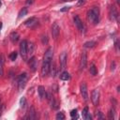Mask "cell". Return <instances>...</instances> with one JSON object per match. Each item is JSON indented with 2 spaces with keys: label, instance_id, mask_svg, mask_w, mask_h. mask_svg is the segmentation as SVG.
<instances>
[{
  "label": "cell",
  "instance_id": "6da1fadb",
  "mask_svg": "<svg viewBox=\"0 0 120 120\" xmlns=\"http://www.w3.org/2000/svg\"><path fill=\"white\" fill-rule=\"evenodd\" d=\"M87 19L93 24L98 23L99 21V8L98 7H93L87 11Z\"/></svg>",
  "mask_w": 120,
  "mask_h": 120
},
{
  "label": "cell",
  "instance_id": "7a4b0ae2",
  "mask_svg": "<svg viewBox=\"0 0 120 120\" xmlns=\"http://www.w3.org/2000/svg\"><path fill=\"white\" fill-rule=\"evenodd\" d=\"M20 52L22 55V58L23 60L27 59V41L22 40L20 43Z\"/></svg>",
  "mask_w": 120,
  "mask_h": 120
},
{
  "label": "cell",
  "instance_id": "3957f363",
  "mask_svg": "<svg viewBox=\"0 0 120 120\" xmlns=\"http://www.w3.org/2000/svg\"><path fill=\"white\" fill-rule=\"evenodd\" d=\"M26 81H27V74L25 72L22 73L18 78V87L20 90L24 88V86L26 84Z\"/></svg>",
  "mask_w": 120,
  "mask_h": 120
},
{
  "label": "cell",
  "instance_id": "277c9868",
  "mask_svg": "<svg viewBox=\"0 0 120 120\" xmlns=\"http://www.w3.org/2000/svg\"><path fill=\"white\" fill-rule=\"evenodd\" d=\"M46 98H47V99H48V101H49V103H50L52 109H53V110L58 109V107H59L58 102L54 99V98H53V96H52V94H50V93L47 94V95H46Z\"/></svg>",
  "mask_w": 120,
  "mask_h": 120
},
{
  "label": "cell",
  "instance_id": "5b68a950",
  "mask_svg": "<svg viewBox=\"0 0 120 120\" xmlns=\"http://www.w3.org/2000/svg\"><path fill=\"white\" fill-rule=\"evenodd\" d=\"M91 99H92V102H93V104L95 106L98 105V102H99V91L98 89H95V90L92 91Z\"/></svg>",
  "mask_w": 120,
  "mask_h": 120
},
{
  "label": "cell",
  "instance_id": "8992f818",
  "mask_svg": "<svg viewBox=\"0 0 120 120\" xmlns=\"http://www.w3.org/2000/svg\"><path fill=\"white\" fill-rule=\"evenodd\" d=\"M80 90H81V95L83 98L84 101H87L88 99V91H87V86L84 82H82L80 85Z\"/></svg>",
  "mask_w": 120,
  "mask_h": 120
},
{
  "label": "cell",
  "instance_id": "52a82bcc",
  "mask_svg": "<svg viewBox=\"0 0 120 120\" xmlns=\"http://www.w3.org/2000/svg\"><path fill=\"white\" fill-rule=\"evenodd\" d=\"M73 20H74V23H75V25L77 26V28H78L81 32H82V31L84 30V24H83L82 21L80 19V17H79L78 15H75V16L73 17Z\"/></svg>",
  "mask_w": 120,
  "mask_h": 120
},
{
  "label": "cell",
  "instance_id": "ba28073f",
  "mask_svg": "<svg viewBox=\"0 0 120 120\" xmlns=\"http://www.w3.org/2000/svg\"><path fill=\"white\" fill-rule=\"evenodd\" d=\"M52 56H53V51L52 48H49L45 54H44V58H43V62H47V63H51L52 60Z\"/></svg>",
  "mask_w": 120,
  "mask_h": 120
},
{
  "label": "cell",
  "instance_id": "9c48e42d",
  "mask_svg": "<svg viewBox=\"0 0 120 120\" xmlns=\"http://www.w3.org/2000/svg\"><path fill=\"white\" fill-rule=\"evenodd\" d=\"M38 19L37 18H35V17H31V18H29V19H27L25 22H24V24L27 26V27H29V28H34L35 26H37L38 25Z\"/></svg>",
  "mask_w": 120,
  "mask_h": 120
},
{
  "label": "cell",
  "instance_id": "30bf717a",
  "mask_svg": "<svg viewBox=\"0 0 120 120\" xmlns=\"http://www.w3.org/2000/svg\"><path fill=\"white\" fill-rule=\"evenodd\" d=\"M60 34V27L56 22H53L52 25V36L53 39H56Z\"/></svg>",
  "mask_w": 120,
  "mask_h": 120
},
{
  "label": "cell",
  "instance_id": "8fae6325",
  "mask_svg": "<svg viewBox=\"0 0 120 120\" xmlns=\"http://www.w3.org/2000/svg\"><path fill=\"white\" fill-rule=\"evenodd\" d=\"M67 59H68V55L67 52H62L59 56V62H60V68L61 69H65L66 66H67Z\"/></svg>",
  "mask_w": 120,
  "mask_h": 120
},
{
  "label": "cell",
  "instance_id": "7c38bea8",
  "mask_svg": "<svg viewBox=\"0 0 120 120\" xmlns=\"http://www.w3.org/2000/svg\"><path fill=\"white\" fill-rule=\"evenodd\" d=\"M118 17V12L115 8V7H111L110 9H109V18L111 21H115Z\"/></svg>",
  "mask_w": 120,
  "mask_h": 120
},
{
  "label": "cell",
  "instance_id": "4fadbf2b",
  "mask_svg": "<svg viewBox=\"0 0 120 120\" xmlns=\"http://www.w3.org/2000/svg\"><path fill=\"white\" fill-rule=\"evenodd\" d=\"M87 64V55H86V52H82V56H81V62H80V69L83 70L86 67Z\"/></svg>",
  "mask_w": 120,
  "mask_h": 120
},
{
  "label": "cell",
  "instance_id": "5bb4252c",
  "mask_svg": "<svg viewBox=\"0 0 120 120\" xmlns=\"http://www.w3.org/2000/svg\"><path fill=\"white\" fill-rule=\"evenodd\" d=\"M28 66H29L30 69H31L33 72L37 70V68H38V60L36 59L35 56H33V57L30 58V60L28 61Z\"/></svg>",
  "mask_w": 120,
  "mask_h": 120
},
{
  "label": "cell",
  "instance_id": "9a60e30c",
  "mask_svg": "<svg viewBox=\"0 0 120 120\" xmlns=\"http://www.w3.org/2000/svg\"><path fill=\"white\" fill-rule=\"evenodd\" d=\"M51 63H52V62H51ZM51 63L43 62L42 67H41V76H42V77H45V76L48 75L49 70H50V65H51Z\"/></svg>",
  "mask_w": 120,
  "mask_h": 120
},
{
  "label": "cell",
  "instance_id": "2e32d148",
  "mask_svg": "<svg viewBox=\"0 0 120 120\" xmlns=\"http://www.w3.org/2000/svg\"><path fill=\"white\" fill-rule=\"evenodd\" d=\"M37 118V112H36V110L33 106L30 107L28 112H27V115L25 116V119H29V120H33V119H36Z\"/></svg>",
  "mask_w": 120,
  "mask_h": 120
},
{
  "label": "cell",
  "instance_id": "e0dca14e",
  "mask_svg": "<svg viewBox=\"0 0 120 120\" xmlns=\"http://www.w3.org/2000/svg\"><path fill=\"white\" fill-rule=\"evenodd\" d=\"M38 96H39L40 99H44V98H46V95H47V93H46V91H45V88H44V86H42V85H39V86L38 87Z\"/></svg>",
  "mask_w": 120,
  "mask_h": 120
},
{
  "label": "cell",
  "instance_id": "ac0fdd59",
  "mask_svg": "<svg viewBox=\"0 0 120 120\" xmlns=\"http://www.w3.org/2000/svg\"><path fill=\"white\" fill-rule=\"evenodd\" d=\"M10 40H11V42L12 43H16L18 40H19V34L17 33V32H12L11 34H10Z\"/></svg>",
  "mask_w": 120,
  "mask_h": 120
},
{
  "label": "cell",
  "instance_id": "d6986e66",
  "mask_svg": "<svg viewBox=\"0 0 120 120\" xmlns=\"http://www.w3.org/2000/svg\"><path fill=\"white\" fill-rule=\"evenodd\" d=\"M49 72L51 73V76L52 77H54L56 75V67H55V64L54 63H52V64L50 65V70H49Z\"/></svg>",
  "mask_w": 120,
  "mask_h": 120
},
{
  "label": "cell",
  "instance_id": "ffe728a7",
  "mask_svg": "<svg viewBox=\"0 0 120 120\" xmlns=\"http://www.w3.org/2000/svg\"><path fill=\"white\" fill-rule=\"evenodd\" d=\"M60 79L62 81H68L70 79V75L68 71H63L61 74H60Z\"/></svg>",
  "mask_w": 120,
  "mask_h": 120
},
{
  "label": "cell",
  "instance_id": "44dd1931",
  "mask_svg": "<svg viewBox=\"0 0 120 120\" xmlns=\"http://www.w3.org/2000/svg\"><path fill=\"white\" fill-rule=\"evenodd\" d=\"M89 72H90V74H91V75H93V76L97 75V73H98V69H97V68H96V66H95L94 64H92V65L90 66Z\"/></svg>",
  "mask_w": 120,
  "mask_h": 120
},
{
  "label": "cell",
  "instance_id": "7402d4cb",
  "mask_svg": "<svg viewBox=\"0 0 120 120\" xmlns=\"http://www.w3.org/2000/svg\"><path fill=\"white\" fill-rule=\"evenodd\" d=\"M96 41H93V40H90V41H87V42H85L84 44H83V46L85 47V48H93V47H95L96 46Z\"/></svg>",
  "mask_w": 120,
  "mask_h": 120
},
{
  "label": "cell",
  "instance_id": "603a6c76",
  "mask_svg": "<svg viewBox=\"0 0 120 120\" xmlns=\"http://www.w3.org/2000/svg\"><path fill=\"white\" fill-rule=\"evenodd\" d=\"M26 14H27V8H22L20 10L19 14H18V18L20 19V18H22V17L25 16Z\"/></svg>",
  "mask_w": 120,
  "mask_h": 120
},
{
  "label": "cell",
  "instance_id": "cb8c5ba5",
  "mask_svg": "<svg viewBox=\"0 0 120 120\" xmlns=\"http://www.w3.org/2000/svg\"><path fill=\"white\" fill-rule=\"evenodd\" d=\"M114 114H115V110H114V108H112L109 111V119L113 120L114 119Z\"/></svg>",
  "mask_w": 120,
  "mask_h": 120
},
{
  "label": "cell",
  "instance_id": "d4e9b609",
  "mask_svg": "<svg viewBox=\"0 0 120 120\" xmlns=\"http://www.w3.org/2000/svg\"><path fill=\"white\" fill-rule=\"evenodd\" d=\"M34 51V45L32 43H27V53H32Z\"/></svg>",
  "mask_w": 120,
  "mask_h": 120
},
{
  "label": "cell",
  "instance_id": "484cf974",
  "mask_svg": "<svg viewBox=\"0 0 120 120\" xmlns=\"http://www.w3.org/2000/svg\"><path fill=\"white\" fill-rule=\"evenodd\" d=\"M25 105H26V99H25L24 97H22V98H21V99H20V106H21L22 108H24Z\"/></svg>",
  "mask_w": 120,
  "mask_h": 120
},
{
  "label": "cell",
  "instance_id": "4316f807",
  "mask_svg": "<svg viewBox=\"0 0 120 120\" xmlns=\"http://www.w3.org/2000/svg\"><path fill=\"white\" fill-rule=\"evenodd\" d=\"M41 42L44 45L48 44V37H47V35H42L41 36Z\"/></svg>",
  "mask_w": 120,
  "mask_h": 120
},
{
  "label": "cell",
  "instance_id": "83f0119b",
  "mask_svg": "<svg viewBox=\"0 0 120 120\" xmlns=\"http://www.w3.org/2000/svg\"><path fill=\"white\" fill-rule=\"evenodd\" d=\"M17 55H18V53H17L16 52H12L10 53V55H9L10 60H11V61H14V60L17 58Z\"/></svg>",
  "mask_w": 120,
  "mask_h": 120
},
{
  "label": "cell",
  "instance_id": "f1b7e54d",
  "mask_svg": "<svg viewBox=\"0 0 120 120\" xmlns=\"http://www.w3.org/2000/svg\"><path fill=\"white\" fill-rule=\"evenodd\" d=\"M56 119L57 120H64L65 119V115H64V113L63 112H58L57 114H56Z\"/></svg>",
  "mask_w": 120,
  "mask_h": 120
},
{
  "label": "cell",
  "instance_id": "f546056e",
  "mask_svg": "<svg viewBox=\"0 0 120 120\" xmlns=\"http://www.w3.org/2000/svg\"><path fill=\"white\" fill-rule=\"evenodd\" d=\"M3 58L0 57V76H3Z\"/></svg>",
  "mask_w": 120,
  "mask_h": 120
},
{
  "label": "cell",
  "instance_id": "4dcf8cb0",
  "mask_svg": "<svg viewBox=\"0 0 120 120\" xmlns=\"http://www.w3.org/2000/svg\"><path fill=\"white\" fill-rule=\"evenodd\" d=\"M88 112V107H85L83 110H82V117L84 118V116L86 115V113Z\"/></svg>",
  "mask_w": 120,
  "mask_h": 120
},
{
  "label": "cell",
  "instance_id": "1f68e13d",
  "mask_svg": "<svg viewBox=\"0 0 120 120\" xmlns=\"http://www.w3.org/2000/svg\"><path fill=\"white\" fill-rule=\"evenodd\" d=\"M85 2H86V0H79V1H78L77 6H78V7H81V6L84 5V4H85Z\"/></svg>",
  "mask_w": 120,
  "mask_h": 120
},
{
  "label": "cell",
  "instance_id": "d6a6232c",
  "mask_svg": "<svg viewBox=\"0 0 120 120\" xmlns=\"http://www.w3.org/2000/svg\"><path fill=\"white\" fill-rule=\"evenodd\" d=\"M76 114H77V110H76V109H74V110H72V111L70 112V116H71V117H74V115L76 116Z\"/></svg>",
  "mask_w": 120,
  "mask_h": 120
},
{
  "label": "cell",
  "instance_id": "836d02e7",
  "mask_svg": "<svg viewBox=\"0 0 120 120\" xmlns=\"http://www.w3.org/2000/svg\"><path fill=\"white\" fill-rule=\"evenodd\" d=\"M84 119H85V120H91V119H92V116H91L90 112H87V113H86V115L84 116Z\"/></svg>",
  "mask_w": 120,
  "mask_h": 120
},
{
  "label": "cell",
  "instance_id": "e575fe53",
  "mask_svg": "<svg viewBox=\"0 0 120 120\" xmlns=\"http://www.w3.org/2000/svg\"><path fill=\"white\" fill-rule=\"evenodd\" d=\"M68 9H69V7H64L63 8L60 9V11H61V12H65V11H68Z\"/></svg>",
  "mask_w": 120,
  "mask_h": 120
},
{
  "label": "cell",
  "instance_id": "d590c367",
  "mask_svg": "<svg viewBox=\"0 0 120 120\" xmlns=\"http://www.w3.org/2000/svg\"><path fill=\"white\" fill-rule=\"evenodd\" d=\"M35 2V0H26V4L27 5H32Z\"/></svg>",
  "mask_w": 120,
  "mask_h": 120
},
{
  "label": "cell",
  "instance_id": "8d00e7d4",
  "mask_svg": "<svg viewBox=\"0 0 120 120\" xmlns=\"http://www.w3.org/2000/svg\"><path fill=\"white\" fill-rule=\"evenodd\" d=\"M2 113V105H1V97H0V115Z\"/></svg>",
  "mask_w": 120,
  "mask_h": 120
},
{
  "label": "cell",
  "instance_id": "74e56055",
  "mask_svg": "<svg viewBox=\"0 0 120 120\" xmlns=\"http://www.w3.org/2000/svg\"><path fill=\"white\" fill-rule=\"evenodd\" d=\"M62 2H70V1H73V0H61Z\"/></svg>",
  "mask_w": 120,
  "mask_h": 120
},
{
  "label": "cell",
  "instance_id": "f35d334b",
  "mask_svg": "<svg viewBox=\"0 0 120 120\" xmlns=\"http://www.w3.org/2000/svg\"><path fill=\"white\" fill-rule=\"evenodd\" d=\"M1 28H2V22H0V30H1Z\"/></svg>",
  "mask_w": 120,
  "mask_h": 120
},
{
  "label": "cell",
  "instance_id": "ab89813d",
  "mask_svg": "<svg viewBox=\"0 0 120 120\" xmlns=\"http://www.w3.org/2000/svg\"><path fill=\"white\" fill-rule=\"evenodd\" d=\"M0 7H1V1H0Z\"/></svg>",
  "mask_w": 120,
  "mask_h": 120
}]
</instances>
